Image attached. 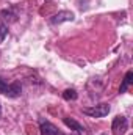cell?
<instances>
[{"label": "cell", "mask_w": 133, "mask_h": 135, "mask_svg": "<svg viewBox=\"0 0 133 135\" xmlns=\"http://www.w3.org/2000/svg\"><path fill=\"white\" fill-rule=\"evenodd\" d=\"M2 16H3V19L5 21H11V22H14L16 19H17V13L16 11H13V9H3L2 11Z\"/></svg>", "instance_id": "8"}, {"label": "cell", "mask_w": 133, "mask_h": 135, "mask_svg": "<svg viewBox=\"0 0 133 135\" xmlns=\"http://www.w3.org/2000/svg\"><path fill=\"white\" fill-rule=\"evenodd\" d=\"M85 115L91 116V118H103L110 113L111 107L108 104H99V105H93V107H85L81 108Z\"/></svg>", "instance_id": "2"}, {"label": "cell", "mask_w": 133, "mask_h": 135, "mask_svg": "<svg viewBox=\"0 0 133 135\" xmlns=\"http://www.w3.org/2000/svg\"><path fill=\"white\" fill-rule=\"evenodd\" d=\"M0 118H2V107H0Z\"/></svg>", "instance_id": "11"}, {"label": "cell", "mask_w": 133, "mask_h": 135, "mask_svg": "<svg viewBox=\"0 0 133 135\" xmlns=\"http://www.w3.org/2000/svg\"><path fill=\"white\" fill-rule=\"evenodd\" d=\"M133 83V72L132 71H129L127 74H125V77H124V80H122V83H121V88H119V93H125L127 90H129V86Z\"/></svg>", "instance_id": "7"}, {"label": "cell", "mask_w": 133, "mask_h": 135, "mask_svg": "<svg viewBox=\"0 0 133 135\" xmlns=\"http://www.w3.org/2000/svg\"><path fill=\"white\" fill-rule=\"evenodd\" d=\"M74 13L72 11H60L57 13L55 16L50 17V24L53 25H58V24H63V22H69V21H74Z\"/></svg>", "instance_id": "4"}, {"label": "cell", "mask_w": 133, "mask_h": 135, "mask_svg": "<svg viewBox=\"0 0 133 135\" xmlns=\"http://www.w3.org/2000/svg\"><path fill=\"white\" fill-rule=\"evenodd\" d=\"M39 131H41V135H63L58 131V127L55 124H52L50 121H41Z\"/></svg>", "instance_id": "5"}, {"label": "cell", "mask_w": 133, "mask_h": 135, "mask_svg": "<svg viewBox=\"0 0 133 135\" xmlns=\"http://www.w3.org/2000/svg\"><path fill=\"white\" fill-rule=\"evenodd\" d=\"M0 93L8 96V98H19L21 93H22V86L19 82H14V83H6L2 77H0Z\"/></svg>", "instance_id": "1"}, {"label": "cell", "mask_w": 133, "mask_h": 135, "mask_svg": "<svg viewBox=\"0 0 133 135\" xmlns=\"http://www.w3.org/2000/svg\"><path fill=\"white\" fill-rule=\"evenodd\" d=\"M6 35H8V28H6V25H3V24L0 22V44L3 42V39L6 38Z\"/></svg>", "instance_id": "10"}, {"label": "cell", "mask_w": 133, "mask_h": 135, "mask_svg": "<svg viewBox=\"0 0 133 135\" xmlns=\"http://www.w3.org/2000/svg\"><path fill=\"white\" fill-rule=\"evenodd\" d=\"M63 99H64V101H75V99H77V91H75L74 88H67V90H64Z\"/></svg>", "instance_id": "9"}, {"label": "cell", "mask_w": 133, "mask_h": 135, "mask_svg": "<svg viewBox=\"0 0 133 135\" xmlns=\"http://www.w3.org/2000/svg\"><path fill=\"white\" fill-rule=\"evenodd\" d=\"M127 126H129L127 118H125V116H122V115H117V116L113 119L111 131H113V134H114V135H124V134H125V131H127Z\"/></svg>", "instance_id": "3"}, {"label": "cell", "mask_w": 133, "mask_h": 135, "mask_svg": "<svg viewBox=\"0 0 133 135\" xmlns=\"http://www.w3.org/2000/svg\"><path fill=\"white\" fill-rule=\"evenodd\" d=\"M63 123L66 124L70 131H75L77 134H83V132H85V127H83L80 123H77L74 118H69V116H66V118H63Z\"/></svg>", "instance_id": "6"}]
</instances>
